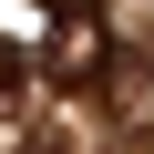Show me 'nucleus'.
I'll return each mask as SVG.
<instances>
[{
	"label": "nucleus",
	"mask_w": 154,
	"mask_h": 154,
	"mask_svg": "<svg viewBox=\"0 0 154 154\" xmlns=\"http://www.w3.org/2000/svg\"><path fill=\"white\" fill-rule=\"evenodd\" d=\"M103 72H113V11H103V0H51L41 82L51 93H103Z\"/></svg>",
	"instance_id": "1"
}]
</instances>
